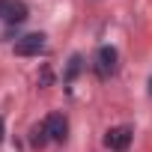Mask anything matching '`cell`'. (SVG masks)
Segmentation results:
<instances>
[{"instance_id": "obj_5", "label": "cell", "mask_w": 152, "mask_h": 152, "mask_svg": "<svg viewBox=\"0 0 152 152\" xmlns=\"http://www.w3.org/2000/svg\"><path fill=\"white\" fill-rule=\"evenodd\" d=\"M45 134H48V140H54V143H60V140H66V131H69V122H66V116L63 113H51L45 122Z\"/></svg>"}, {"instance_id": "obj_3", "label": "cell", "mask_w": 152, "mask_h": 152, "mask_svg": "<svg viewBox=\"0 0 152 152\" xmlns=\"http://www.w3.org/2000/svg\"><path fill=\"white\" fill-rule=\"evenodd\" d=\"M45 51V36L42 33H27L21 39H15V54L18 57H39Z\"/></svg>"}, {"instance_id": "obj_4", "label": "cell", "mask_w": 152, "mask_h": 152, "mask_svg": "<svg viewBox=\"0 0 152 152\" xmlns=\"http://www.w3.org/2000/svg\"><path fill=\"white\" fill-rule=\"evenodd\" d=\"M131 137H134V131H131L128 125H116V128H110V131L104 134V146H107V149L122 152V149H128Z\"/></svg>"}, {"instance_id": "obj_9", "label": "cell", "mask_w": 152, "mask_h": 152, "mask_svg": "<svg viewBox=\"0 0 152 152\" xmlns=\"http://www.w3.org/2000/svg\"><path fill=\"white\" fill-rule=\"evenodd\" d=\"M149 93H152V81H149Z\"/></svg>"}, {"instance_id": "obj_2", "label": "cell", "mask_w": 152, "mask_h": 152, "mask_svg": "<svg viewBox=\"0 0 152 152\" xmlns=\"http://www.w3.org/2000/svg\"><path fill=\"white\" fill-rule=\"evenodd\" d=\"M30 9L24 0H0V21H6V24H21L27 21Z\"/></svg>"}, {"instance_id": "obj_8", "label": "cell", "mask_w": 152, "mask_h": 152, "mask_svg": "<svg viewBox=\"0 0 152 152\" xmlns=\"http://www.w3.org/2000/svg\"><path fill=\"white\" fill-rule=\"evenodd\" d=\"M0 140H3V119H0Z\"/></svg>"}, {"instance_id": "obj_6", "label": "cell", "mask_w": 152, "mask_h": 152, "mask_svg": "<svg viewBox=\"0 0 152 152\" xmlns=\"http://www.w3.org/2000/svg\"><path fill=\"white\" fill-rule=\"evenodd\" d=\"M81 66H84V60H81L78 54H75V57L69 60V69H66V75H63V81H66V84H72L75 78H78V72H81Z\"/></svg>"}, {"instance_id": "obj_7", "label": "cell", "mask_w": 152, "mask_h": 152, "mask_svg": "<svg viewBox=\"0 0 152 152\" xmlns=\"http://www.w3.org/2000/svg\"><path fill=\"white\" fill-rule=\"evenodd\" d=\"M45 143H48L45 125H36V128H33V146H45Z\"/></svg>"}, {"instance_id": "obj_1", "label": "cell", "mask_w": 152, "mask_h": 152, "mask_svg": "<svg viewBox=\"0 0 152 152\" xmlns=\"http://www.w3.org/2000/svg\"><path fill=\"white\" fill-rule=\"evenodd\" d=\"M93 69H96V75H99L102 81L113 78V75H116V69H119V54H116V48H113V45H102V48L96 51Z\"/></svg>"}]
</instances>
